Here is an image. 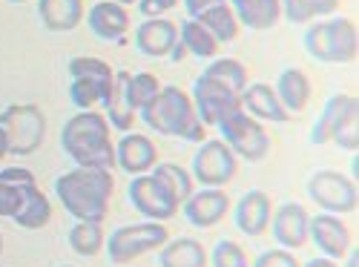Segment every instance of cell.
<instances>
[{
	"instance_id": "34",
	"label": "cell",
	"mask_w": 359,
	"mask_h": 267,
	"mask_svg": "<svg viewBox=\"0 0 359 267\" xmlns=\"http://www.w3.org/2000/svg\"><path fill=\"white\" fill-rule=\"evenodd\" d=\"M158 93H161V81L153 72H135V75H130V95H133V104H135L138 112L149 101H153Z\"/></svg>"
},
{
	"instance_id": "5",
	"label": "cell",
	"mask_w": 359,
	"mask_h": 267,
	"mask_svg": "<svg viewBox=\"0 0 359 267\" xmlns=\"http://www.w3.org/2000/svg\"><path fill=\"white\" fill-rule=\"evenodd\" d=\"M69 101L86 112V109H95L98 104L107 101L109 89H112V67L101 57H93V55H81V57H72L69 61Z\"/></svg>"
},
{
	"instance_id": "19",
	"label": "cell",
	"mask_w": 359,
	"mask_h": 267,
	"mask_svg": "<svg viewBox=\"0 0 359 267\" xmlns=\"http://www.w3.org/2000/svg\"><path fill=\"white\" fill-rule=\"evenodd\" d=\"M130 75L133 72H118L112 78V89H109V95L107 101L101 104L104 107V118H107V124L115 127L118 132H130L133 124H135V104H133V95H130Z\"/></svg>"
},
{
	"instance_id": "49",
	"label": "cell",
	"mask_w": 359,
	"mask_h": 267,
	"mask_svg": "<svg viewBox=\"0 0 359 267\" xmlns=\"http://www.w3.org/2000/svg\"><path fill=\"white\" fill-rule=\"evenodd\" d=\"M61 267H72V264H61Z\"/></svg>"
},
{
	"instance_id": "12",
	"label": "cell",
	"mask_w": 359,
	"mask_h": 267,
	"mask_svg": "<svg viewBox=\"0 0 359 267\" xmlns=\"http://www.w3.org/2000/svg\"><path fill=\"white\" fill-rule=\"evenodd\" d=\"M127 196H130V204L135 207V210L147 221H170L178 213V207H182L153 172L135 175L133 182H130Z\"/></svg>"
},
{
	"instance_id": "14",
	"label": "cell",
	"mask_w": 359,
	"mask_h": 267,
	"mask_svg": "<svg viewBox=\"0 0 359 267\" xmlns=\"http://www.w3.org/2000/svg\"><path fill=\"white\" fill-rule=\"evenodd\" d=\"M178 210L184 213V219L193 224V227H198V230H210V227H216L224 216H227V210H230V196L224 193V190H219V187H204V190H198V193H193Z\"/></svg>"
},
{
	"instance_id": "48",
	"label": "cell",
	"mask_w": 359,
	"mask_h": 267,
	"mask_svg": "<svg viewBox=\"0 0 359 267\" xmlns=\"http://www.w3.org/2000/svg\"><path fill=\"white\" fill-rule=\"evenodd\" d=\"M6 4H26V0H6Z\"/></svg>"
},
{
	"instance_id": "45",
	"label": "cell",
	"mask_w": 359,
	"mask_h": 267,
	"mask_svg": "<svg viewBox=\"0 0 359 267\" xmlns=\"http://www.w3.org/2000/svg\"><path fill=\"white\" fill-rule=\"evenodd\" d=\"M348 267H359V247H353V253L348 250Z\"/></svg>"
},
{
	"instance_id": "18",
	"label": "cell",
	"mask_w": 359,
	"mask_h": 267,
	"mask_svg": "<svg viewBox=\"0 0 359 267\" xmlns=\"http://www.w3.org/2000/svg\"><path fill=\"white\" fill-rule=\"evenodd\" d=\"M86 26L98 41H107V43H118L127 38V29H130V15H127V6H118L112 0H101L89 9L86 15Z\"/></svg>"
},
{
	"instance_id": "46",
	"label": "cell",
	"mask_w": 359,
	"mask_h": 267,
	"mask_svg": "<svg viewBox=\"0 0 359 267\" xmlns=\"http://www.w3.org/2000/svg\"><path fill=\"white\" fill-rule=\"evenodd\" d=\"M112 4H118V6H133V4H138V0H112Z\"/></svg>"
},
{
	"instance_id": "30",
	"label": "cell",
	"mask_w": 359,
	"mask_h": 267,
	"mask_svg": "<svg viewBox=\"0 0 359 267\" xmlns=\"http://www.w3.org/2000/svg\"><path fill=\"white\" fill-rule=\"evenodd\" d=\"M282 4V15L287 23L302 26L308 20H319V18H331L339 9V0H279Z\"/></svg>"
},
{
	"instance_id": "21",
	"label": "cell",
	"mask_w": 359,
	"mask_h": 267,
	"mask_svg": "<svg viewBox=\"0 0 359 267\" xmlns=\"http://www.w3.org/2000/svg\"><path fill=\"white\" fill-rule=\"evenodd\" d=\"M356 109H359L356 95H345V93L331 95V98L325 101V107H322V112L316 118V124L311 130V144H316V146L331 144L334 135H337V130L342 127V121H345L351 112H356Z\"/></svg>"
},
{
	"instance_id": "37",
	"label": "cell",
	"mask_w": 359,
	"mask_h": 267,
	"mask_svg": "<svg viewBox=\"0 0 359 267\" xmlns=\"http://www.w3.org/2000/svg\"><path fill=\"white\" fill-rule=\"evenodd\" d=\"M253 267H299V261H296L293 250H282V247H276V250H264V253H259V259L253 261Z\"/></svg>"
},
{
	"instance_id": "43",
	"label": "cell",
	"mask_w": 359,
	"mask_h": 267,
	"mask_svg": "<svg viewBox=\"0 0 359 267\" xmlns=\"http://www.w3.org/2000/svg\"><path fill=\"white\" fill-rule=\"evenodd\" d=\"M153 4H156V9L164 15V12H170L172 6H178V0H153Z\"/></svg>"
},
{
	"instance_id": "47",
	"label": "cell",
	"mask_w": 359,
	"mask_h": 267,
	"mask_svg": "<svg viewBox=\"0 0 359 267\" xmlns=\"http://www.w3.org/2000/svg\"><path fill=\"white\" fill-rule=\"evenodd\" d=\"M0 256H4V235H0Z\"/></svg>"
},
{
	"instance_id": "31",
	"label": "cell",
	"mask_w": 359,
	"mask_h": 267,
	"mask_svg": "<svg viewBox=\"0 0 359 267\" xmlns=\"http://www.w3.org/2000/svg\"><path fill=\"white\" fill-rule=\"evenodd\" d=\"M193 20H198L219 43H233L238 38V20H236V15H233L227 0H224V4H219V6H213V9H207L204 15H198Z\"/></svg>"
},
{
	"instance_id": "11",
	"label": "cell",
	"mask_w": 359,
	"mask_h": 267,
	"mask_svg": "<svg viewBox=\"0 0 359 267\" xmlns=\"http://www.w3.org/2000/svg\"><path fill=\"white\" fill-rule=\"evenodd\" d=\"M193 107L204 127H219L224 118L242 112V95L230 93L227 86L210 81L207 75H198L193 81Z\"/></svg>"
},
{
	"instance_id": "25",
	"label": "cell",
	"mask_w": 359,
	"mask_h": 267,
	"mask_svg": "<svg viewBox=\"0 0 359 267\" xmlns=\"http://www.w3.org/2000/svg\"><path fill=\"white\" fill-rule=\"evenodd\" d=\"M38 15L49 32H72L83 20V0H38Z\"/></svg>"
},
{
	"instance_id": "24",
	"label": "cell",
	"mask_w": 359,
	"mask_h": 267,
	"mask_svg": "<svg viewBox=\"0 0 359 267\" xmlns=\"http://www.w3.org/2000/svg\"><path fill=\"white\" fill-rule=\"evenodd\" d=\"M52 219V204L46 198V193L38 184H26L20 187V207L12 216V221L23 230H43Z\"/></svg>"
},
{
	"instance_id": "17",
	"label": "cell",
	"mask_w": 359,
	"mask_h": 267,
	"mask_svg": "<svg viewBox=\"0 0 359 267\" xmlns=\"http://www.w3.org/2000/svg\"><path fill=\"white\" fill-rule=\"evenodd\" d=\"M271 216H273V201L262 190H248L233 210L236 227L245 235H250V239H256V235H262L271 227Z\"/></svg>"
},
{
	"instance_id": "1",
	"label": "cell",
	"mask_w": 359,
	"mask_h": 267,
	"mask_svg": "<svg viewBox=\"0 0 359 267\" xmlns=\"http://www.w3.org/2000/svg\"><path fill=\"white\" fill-rule=\"evenodd\" d=\"M115 193V178L109 170L75 167L57 175L55 196L75 221H104L109 213V198Z\"/></svg>"
},
{
	"instance_id": "6",
	"label": "cell",
	"mask_w": 359,
	"mask_h": 267,
	"mask_svg": "<svg viewBox=\"0 0 359 267\" xmlns=\"http://www.w3.org/2000/svg\"><path fill=\"white\" fill-rule=\"evenodd\" d=\"M0 130L12 156H32L46 135V118L35 104H9L0 112Z\"/></svg>"
},
{
	"instance_id": "44",
	"label": "cell",
	"mask_w": 359,
	"mask_h": 267,
	"mask_svg": "<svg viewBox=\"0 0 359 267\" xmlns=\"http://www.w3.org/2000/svg\"><path fill=\"white\" fill-rule=\"evenodd\" d=\"M9 156V146H6V135H4V130H0V161H4Z\"/></svg>"
},
{
	"instance_id": "40",
	"label": "cell",
	"mask_w": 359,
	"mask_h": 267,
	"mask_svg": "<svg viewBox=\"0 0 359 267\" xmlns=\"http://www.w3.org/2000/svg\"><path fill=\"white\" fill-rule=\"evenodd\" d=\"M219 4H224V0H184L190 18H198V15H204L207 9H213V6H219Z\"/></svg>"
},
{
	"instance_id": "9",
	"label": "cell",
	"mask_w": 359,
	"mask_h": 267,
	"mask_svg": "<svg viewBox=\"0 0 359 267\" xmlns=\"http://www.w3.org/2000/svg\"><path fill=\"white\" fill-rule=\"evenodd\" d=\"M308 198L322 207V213L345 216L359 207V190L356 182L337 170H316L308 178Z\"/></svg>"
},
{
	"instance_id": "22",
	"label": "cell",
	"mask_w": 359,
	"mask_h": 267,
	"mask_svg": "<svg viewBox=\"0 0 359 267\" xmlns=\"http://www.w3.org/2000/svg\"><path fill=\"white\" fill-rule=\"evenodd\" d=\"M242 109L256 118V121H273V124H285L290 112L282 107V101L276 98V89L271 83H248L242 93Z\"/></svg>"
},
{
	"instance_id": "3",
	"label": "cell",
	"mask_w": 359,
	"mask_h": 267,
	"mask_svg": "<svg viewBox=\"0 0 359 267\" xmlns=\"http://www.w3.org/2000/svg\"><path fill=\"white\" fill-rule=\"evenodd\" d=\"M144 124L158 132V135H172L190 144L204 141V124L198 121L193 98L184 93L182 86H161V93L141 109Z\"/></svg>"
},
{
	"instance_id": "2",
	"label": "cell",
	"mask_w": 359,
	"mask_h": 267,
	"mask_svg": "<svg viewBox=\"0 0 359 267\" xmlns=\"http://www.w3.org/2000/svg\"><path fill=\"white\" fill-rule=\"evenodd\" d=\"M61 146L75 161V167H89V170L115 167V144L109 135V124L95 109H86L69 118L61 130Z\"/></svg>"
},
{
	"instance_id": "39",
	"label": "cell",
	"mask_w": 359,
	"mask_h": 267,
	"mask_svg": "<svg viewBox=\"0 0 359 267\" xmlns=\"http://www.w3.org/2000/svg\"><path fill=\"white\" fill-rule=\"evenodd\" d=\"M0 182H6L12 187H26V184H38V178L26 167H9V170H0Z\"/></svg>"
},
{
	"instance_id": "42",
	"label": "cell",
	"mask_w": 359,
	"mask_h": 267,
	"mask_svg": "<svg viewBox=\"0 0 359 267\" xmlns=\"http://www.w3.org/2000/svg\"><path fill=\"white\" fill-rule=\"evenodd\" d=\"M299 267H339L334 259H325V256H319V259H311L308 264H299Z\"/></svg>"
},
{
	"instance_id": "8",
	"label": "cell",
	"mask_w": 359,
	"mask_h": 267,
	"mask_svg": "<svg viewBox=\"0 0 359 267\" xmlns=\"http://www.w3.org/2000/svg\"><path fill=\"white\" fill-rule=\"evenodd\" d=\"M216 130H219L222 141L230 146V153L236 158H242V161L256 164V161L267 158V153H271V135H267V130L262 127V121L250 118L245 109L224 118Z\"/></svg>"
},
{
	"instance_id": "10",
	"label": "cell",
	"mask_w": 359,
	"mask_h": 267,
	"mask_svg": "<svg viewBox=\"0 0 359 267\" xmlns=\"http://www.w3.org/2000/svg\"><path fill=\"white\" fill-rule=\"evenodd\" d=\"M238 170V158L230 153V146L222 138L201 141L198 153L193 156V182L201 187H219L224 190Z\"/></svg>"
},
{
	"instance_id": "15",
	"label": "cell",
	"mask_w": 359,
	"mask_h": 267,
	"mask_svg": "<svg viewBox=\"0 0 359 267\" xmlns=\"http://www.w3.org/2000/svg\"><path fill=\"white\" fill-rule=\"evenodd\" d=\"M308 210L299 201H285L279 210L271 216L273 239L282 250H299L308 245Z\"/></svg>"
},
{
	"instance_id": "36",
	"label": "cell",
	"mask_w": 359,
	"mask_h": 267,
	"mask_svg": "<svg viewBox=\"0 0 359 267\" xmlns=\"http://www.w3.org/2000/svg\"><path fill=\"white\" fill-rule=\"evenodd\" d=\"M334 144L342 146V150H348V153H356L359 150V109L351 112L345 121H342V127L334 135Z\"/></svg>"
},
{
	"instance_id": "29",
	"label": "cell",
	"mask_w": 359,
	"mask_h": 267,
	"mask_svg": "<svg viewBox=\"0 0 359 267\" xmlns=\"http://www.w3.org/2000/svg\"><path fill=\"white\" fill-rule=\"evenodd\" d=\"M201 75H207L210 81L227 86L230 93H236V95H242V93H245V86L250 83L248 67H245L242 61H236V57H213V61L204 67Z\"/></svg>"
},
{
	"instance_id": "16",
	"label": "cell",
	"mask_w": 359,
	"mask_h": 267,
	"mask_svg": "<svg viewBox=\"0 0 359 267\" xmlns=\"http://www.w3.org/2000/svg\"><path fill=\"white\" fill-rule=\"evenodd\" d=\"M158 164V146L149 135L127 132L115 144V167H121L130 175H144Z\"/></svg>"
},
{
	"instance_id": "20",
	"label": "cell",
	"mask_w": 359,
	"mask_h": 267,
	"mask_svg": "<svg viewBox=\"0 0 359 267\" xmlns=\"http://www.w3.org/2000/svg\"><path fill=\"white\" fill-rule=\"evenodd\" d=\"M178 43V23L167 18H147L135 29V46L147 57H167Z\"/></svg>"
},
{
	"instance_id": "26",
	"label": "cell",
	"mask_w": 359,
	"mask_h": 267,
	"mask_svg": "<svg viewBox=\"0 0 359 267\" xmlns=\"http://www.w3.org/2000/svg\"><path fill=\"white\" fill-rule=\"evenodd\" d=\"M276 98L282 101V107L287 112H302L311 101V81L302 69H296V67H287L279 81H276Z\"/></svg>"
},
{
	"instance_id": "41",
	"label": "cell",
	"mask_w": 359,
	"mask_h": 267,
	"mask_svg": "<svg viewBox=\"0 0 359 267\" xmlns=\"http://www.w3.org/2000/svg\"><path fill=\"white\" fill-rule=\"evenodd\" d=\"M184 55H187V49H184V43H182V41H178V43L170 49V61H172V64H178V61H184Z\"/></svg>"
},
{
	"instance_id": "27",
	"label": "cell",
	"mask_w": 359,
	"mask_h": 267,
	"mask_svg": "<svg viewBox=\"0 0 359 267\" xmlns=\"http://www.w3.org/2000/svg\"><path fill=\"white\" fill-rule=\"evenodd\" d=\"M158 264L161 267H207V250L201 242L182 235V239L164 242V247L158 250Z\"/></svg>"
},
{
	"instance_id": "23",
	"label": "cell",
	"mask_w": 359,
	"mask_h": 267,
	"mask_svg": "<svg viewBox=\"0 0 359 267\" xmlns=\"http://www.w3.org/2000/svg\"><path fill=\"white\" fill-rule=\"evenodd\" d=\"M230 9L238 26H248L253 32H267L282 20L279 0H230Z\"/></svg>"
},
{
	"instance_id": "4",
	"label": "cell",
	"mask_w": 359,
	"mask_h": 267,
	"mask_svg": "<svg viewBox=\"0 0 359 267\" xmlns=\"http://www.w3.org/2000/svg\"><path fill=\"white\" fill-rule=\"evenodd\" d=\"M305 52L319 64H351L359 52V32L351 18L316 20L302 38Z\"/></svg>"
},
{
	"instance_id": "35",
	"label": "cell",
	"mask_w": 359,
	"mask_h": 267,
	"mask_svg": "<svg viewBox=\"0 0 359 267\" xmlns=\"http://www.w3.org/2000/svg\"><path fill=\"white\" fill-rule=\"evenodd\" d=\"M210 264L213 267H250V259H248L245 247H238L233 239H222V242H216V247L210 253Z\"/></svg>"
},
{
	"instance_id": "38",
	"label": "cell",
	"mask_w": 359,
	"mask_h": 267,
	"mask_svg": "<svg viewBox=\"0 0 359 267\" xmlns=\"http://www.w3.org/2000/svg\"><path fill=\"white\" fill-rule=\"evenodd\" d=\"M20 207V187L0 182V219H12Z\"/></svg>"
},
{
	"instance_id": "7",
	"label": "cell",
	"mask_w": 359,
	"mask_h": 267,
	"mask_svg": "<svg viewBox=\"0 0 359 267\" xmlns=\"http://www.w3.org/2000/svg\"><path fill=\"white\" fill-rule=\"evenodd\" d=\"M164 242H170L164 221H141V224H124V227L112 230L104 247H107V256L112 264H130V261L141 259L144 253L161 250Z\"/></svg>"
},
{
	"instance_id": "33",
	"label": "cell",
	"mask_w": 359,
	"mask_h": 267,
	"mask_svg": "<svg viewBox=\"0 0 359 267\" xmlns=\"http://www.w3.org/2000/svg\"><path fill=\"white\" fill-rule=\"evenodd\" d=\"M149 172H153L156 178H158V182L170 190V196L178 201V204H184L190 196H193V175L184 170V167H178V164H156L153 170H149Z\"/></svg>"
},
{
	"instance_id": "13",
	"label": "cell",
	"mask_w": 359,
	"mask_h": 267,
	"mask_svg": "<svg viewBox=\"0 0 359 267\" xmlns=\"http://www.w3.org/2000/svg\"><path fill=\"white\" fill-rule=\"evenodd\" d=\"M308 239L319 247V253L325 259H334V261L345 259L348 250H351V230L334 213L311 216V221H308Z\"/></svg>"
},
{
	"instance_id": "28",
	"label": "cell",
	"mask_w": 359,
	"mask_h": 267,
	"mask_svg": "<svg viewBox=\"0 0 359 267\" xmlns=\"http://www.w3.org/2000/svg\"><path fill=\"white\" fill-rule=\"evenodd\" d=\"M178 41L184 43L187 55L201 57V61H213V57H219V49H222V43L193 18L178 23Z\"/></svg>"
},
{
	"instance_id": "32",
	"label": "cell",
	"mask_w": 359,
	"mask_h": 267,
	"mask_svg": "<svg viewBox=\"0 0 359 267\" xmlns=\"http://www.w3.org/2000/svg\"><path fill=\"white\" fill-rule=\"evenodd\" d=\"M104 227L101 221H75V227L69 230V247L78 256L93 259L104 250Z\"/></svg>"
}]
</instances>
